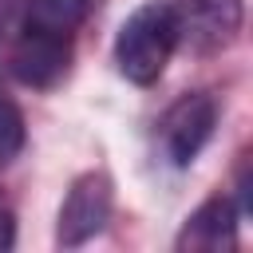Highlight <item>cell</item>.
<instances>
[{"label":"cell","instance_id":"277c9868","mask_svg":"<svg viewBox=\"0 0 253 253\" xmlns=\"http://www.w3.org/2000/svg\"><path fill=\"white\" fill-rule=\"evenodd\" d=\"M170 8L178 20V43L194 55L225 51L245 24V0H174Z\"/></svg>","mask_w":253,"mask_h":253},{"label":"cell","instance_id":"ba28073f","mask_svg":"<svg viewBox=\"0 0 253 253\" xmlns=\"http://www.w3.org/2000/svg\"><path fill=\"white\" fill-rule=\"evenodd\" d=\"M24 146H28V123H24V111L0 91V170H4L8 162H16Z\"/></svg>","mask_w":253,"mask_h":253},{"label":"cell","instance_id":"5b68a950","mask_svg":"<svg viewBox=\"0 0 253 253\" xmlns=\"http://www.w3.org/2000/svg\"><path fill=\"white\" fill-rule=\"evenodd\" d=\"M71 55H75V43L16 32V40L8 47V71H12L16 83H24L32 91H51V87H59L67 79Z\"/></svg>","mask_w":253,"mask_h":253},{"label":"cell","instance_id":"7a4b0ae2","mask_svg":"<svg viewBox=\"0 0 253 253\" xmlns=\"http://www.w3.org/2000/svg\"><path fill=\"white\" fill-rule=\"evenodd\" d=\"M217 99L210 91H186L178 95L162 119H158V146H162V158L174 166V170H190L198 162V154L210 146L213 130H217Z\"/></svg>","mask_w":253,"mask_h":253},{"label":"cell","instance_id":"3957f363","mask_svg":"<svg viewBox=\"0 0 253 253\" xmlns=\"http://www.w3.org/2000/svg\"><path fill=\"white\" fill-rule=\"evenodd\" d=\"M115 213V182L107 170H83L71 178L67 198L55 217V245L59 249H79L91 237L107 229Z\"/></svg>","mask_w":253,"mask_h":253},{"label":"cell","instance_id":"52a82bcc","mask_svg":"<svg viewBox=\"0 0 253 253\" xmlns=\"http://www.w3.org/2000/svg\"><path fill=\"white\" fill-rule=\"evenodd\" d=\"M99 4L103 0H24V16H20L16 32H32V36L75 43L79 28L99 12Z\"/></svg>","mask_w":253,"mask_h":253},{"label":"cell","instance_id":"9c48e42d","mask_svg":"<svg viewBox=\"0 0 253 253\" xmlns=\"http://www.w3.org/2000/svg\"><path fill=\"white\" fill-rule=\"evenodd\" d=\"M16 245V221H12V213L0 206V249H12Z\"/></svg>","mask_w":253,"mask_h":253},{"label":"cell","instance_id":"8992f818","mask_svg":"<svg viewBox=\"0 0 253 253\" xmlns=\"http://www.w3.org/2000/svg\"><path fill=\"white\" fill-rule=\"evenodd\" d=\"M237 221H241V210L233 206L229 194H210L178 229L174 237V249L178 253H217V249H237Z\"/></svg>","mask_w":253,"mask_h":253},{"label":"cell","instance_id":"6da1fadb","mask_svg":"<svg viewBox=\"0 0 253 253\" xmlns=\"http://www.w3.org/2000/svg\"><path fill=\"white\" fill-rule=\"evenodd\" d=\"M178 20L162 0L138 4L115 32V67L134 87H154L166 75L170 55L178 51Z\"/></svg>","mask_w":253,"mask_h":253}]
</instances>
